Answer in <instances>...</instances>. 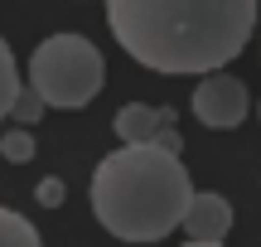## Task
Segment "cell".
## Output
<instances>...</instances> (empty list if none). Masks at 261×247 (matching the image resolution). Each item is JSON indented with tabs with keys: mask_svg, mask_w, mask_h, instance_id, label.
Returning a JSON list of instances; mask_svg holds the SVG:
<instances>
[{
	"mask_svg": "<svg viewBox=\"0 0 261 247\" xmlns=\"http://www.w3.org/2000/svg\"><path fill=\"white\" fill-rule=\"evenodd\" d=\"M0 247H39V228L15 209H0Z\"/></svg>",
	"mask_w": 261,
	"mask_h": 247,
	"instance_id": "cell-7",
	"label": "cell"
},
{
	"mask_svg": "<svg viewBox=\"0 0 261 247\" xmlns=\"http://www.w3.org/2000/svg\"><path fill=\"white\" fill-rule=\"evenodd\" d=\"M39 199H44V204H58V199H63V184H58V180L39 184Z\"/></svg>",
	"mask_w": 261,
	"mask_h": 247,
	"instance_id": "cell-11",
	"label": "cell"
},
{
	"mask_svg": "<svg viewBox=\"0 0 261 247\" xmlns=\"http://www.w3.org/2000/svg\"><path fill=\"white\" fill-rule=\"evenodd\" d=\"M256 116H261V107H256Z\"/></svg>",
	"mask_w": 261,
	"mask_h": 247,
	"instance_id": "cell-12",
	"label": "cell"
},
{
	"mask_svg": "<svg viewBox=\"0 0 261 247\" xmlns=\"http://www.w3.org/2000/svg\"><path fill=\"white\" fill-rule=\"evenodd\" d=\"M102 78H107V63L97 44L83 34H54L29 58V87L44 97V107H63V112L87 107L102 92Z\"/></svg>",
	"mask_w": 261,
	"mask_h": 247,
	"instance_id": "cell-3",
	"label": "cell"
},
{
	"mask_svg": "<svg viewBox=\"0 0 261 247\" xmlns=\"http://www.w3.org/2000/svg\"><path fill=\"white\" fill-rule=\"evenodd\" d=\"M10 116H15L19 126H34L39 116H44V97H39L34 87H15V102H10Z\"/></svg>",
	"mask_w": 261,
	"mask_h": 247,
	"instance_id": "cell-9",
	"label": "cell"
},
{
	"mask_svg": "<svg viewBox=\"0 0 261 247\" xmlns=\"http://www.w3.org/2000/svg\"><path fill=\"white\" fill-rule=\"evenodd\" d=\"M116 44L155 73H208L242 54L256 0H107Z\"/></svg>",
	"mask_w": 261,
	"mask_h": 247,
	"instance_id": "cell-1",
	"label": "cell"
},
{
	"mask_svg": "<svg viewBox=\"0 0 261 247\" xmlns=\"http://www.w3.org/2000/svg\"><path fill=\"white\" fill-rule=\"evenodd\" d=\"M189 170L179 151L160 141H136L112 151L92 175V209L112 238L155 242L179 228V213L189 204Z\"/></svg>",
	"mask_w": 261,
	"mask_h": 247,
	"instance_id": "cell-2",
	"label": "cell"
},
{
	"mask_svg": "<svg viewBox=\"0 0 261 247\" xmlns=\"http://www.w3.org/2000/svg\"><path fill=\"white\" fill-rule=\"evenodd\" d=\"M179 228L189 233V242H223L232 233V204L223 194H189Z\"/></svg>",
	"mask_w": 261,
	"mask_h": 247,
	"instance_id": "cell-5",
	"label": "cell"
},
{
	"mask_svg": "<svg viewBox=\"0 0 261 247\" xmlns=\"http://www.w3.org/2000/svg\"><path fill=\"white\" fill-rule=\"evenodd\" d=\"M189 107H194V116L203 126H218V131H223V126H237L247 112H252L247 87L237 83L232 73H223V68H208L203 73V83L194 87V102Z\"/></svg>",
	"mask_w": 261,
	"mask_h": 247,
	"instance_id": "cell-4",
	"label": "cell"
},
{
	"mask_svg": "<svg viewBox=\"0 0 261 247\" xmlns=\"http://www.w3.org/2000/svg\"><path fill=\"white\" fill-rule=\"evenodd\" d=\"M0 155H5V160H15V165H24L29 155H34V136H29V126L0 136Z\"/></svg>",
	"mask_w": 261,
	"mask_h": 247,
	"instance_id": "cell-10",
	"label": "cell"
},
{
	"mask_svg": "<svg viewBox=\"0 0 261 247\" xmlns=\"http://www.w3.org/2000/svg\"><path fill=\"white\" fill-rule=\"evenodd\" d=\"M165 126H169V112H155V107H145V102H130V107L116 112V136H121L126 145H136V141H160Z\"/></svg>",
	"mask_w": 261,
	"mask_h": 247,
	"instance_id": "cell-6",
	"label": "cell"
},
{
	"mask_svg": "<svg viewBox=\"0 0 261 247\" xmlns=\"http://www.w3.org/2000/svg\"><path fill=\"white\" fill-rule=\"evenodd\" d=\"M15 87H19V68H15V54H10V44L0 39V121L10 116V102H15Z\"/></svg>",
	"mask_w": 261,
	"mask_h": 247,
	"instance_id": "cell-8",
	"label": "cell"
}]
</instances>
